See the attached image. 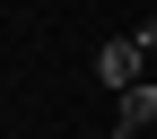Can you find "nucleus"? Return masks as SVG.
I'll list each match as a JSON object with an SVG mask.
<instances>
[{
	"mask_svg": "<svg viewBox=\"0 0 157 139\" xmlns=\"http://www.w3.org/2000/svg\"><path fill=\"white\" fill-rule=\"evenodd\" d=\"M140 61H148V44H140V35H113V44L96 52V78H105L113 96H131V87H140Z\"/></svg>",
	"mask_w": 157,
	"mask_h": 139,
	"instance_id": "obj_1",
	"label": "nucleus"
},
{
	"mask_svg": "<svg viewBox=\"0 0 157 139\" xmlns=\"http://www.w3.org/2000/svg\"><path fill=\"white\" fill-rule=\"evenodd\" d=\"M140 44H148V52H157V17H148V26H140Z\"/></svg>",
	"mask_w": 157,
	"mask_h": 139,
	"instance_id": "obj_3",
	"label": "nucleus"
},
{
	"mask_svg": "<svg viewBox=\"0 0 157 139\" xmlns=\"http://www.w3.org/2000/svg\"><path fill=\"white\" fill-rule=\"evenodd\" d=\"M148 122H157V87H148V78H140V87L122 96V113H113V139H140Z\"/></svg>",
	"mask_w": 157,
	"mask_h": 139,
	"instance_id": "obj_2",
	"label": "nucleus"
}]
</instances>
